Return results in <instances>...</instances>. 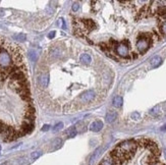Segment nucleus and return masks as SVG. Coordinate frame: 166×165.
<instances>
[{"label":"nucleus","instance_id":"nucleus-1","mask_svg":"<svg viewBox=\"0 0 166 165\" xmlns=\"http://www.w3.org/2000/svg\"><path fill=\"white\" fill-rule=\"evenodd\" d=\"M152 42V38L149 34H144L143 36H140L137 41V49L140 53H144L150 48V45Z\"/></svg>","mask_w":166,"mask_h":165},{"label":"nucleus","instance_id":"nucleus-2","mask_svg":"<svg viewBox=\"0 0 166 165\" xmlns=\"http://www.w3.org/2000/svg\"><path fill=\"white\" fill-rule=\"evenodd\" d=\"M13 65V60H11L10 53L5 50L3 47L0 50V68L1 69H6L10 67Z\"/></svg>","mask_w":166,"mask_h":165},{"label":"nucleus","instance_id":"nucleus-3","mask_svg":"<svg viewBox=\"0 0 166 165\" xmlns=\"http://www.w3.org/2000/svg\"><path fill=\"white\" fill-rule=\"evenodd\" d=\"M96 97V93L94 90H88L86 92H84L79 97V102L82 104H87V103H91L94 101Z\"/></svg>","mask_w":166,"mask_h":165},{"label":"nucleus","instance_id":"nucleus-4","mask_svg":"<svg viewBox=\"0 0 166 165\" xmlns=\"http://www.w3.org/2000/svg\"><path fill=\"white\" fill-rule=\"evenodd\" d=\"M115 51H116V53L120 57H123V58H125V57H127L129 55V51H128L127 45H125L123 42L121 43V44L117 45V46L115 47Z\"/></svg>","mask_w":166,"mask_h":165},{"label":"nucleus","instance_id":"nucleus-5","mask_svg":"<svg viewBox=\"0 0 166 165\" xmlns=\"http://www.w3.org/2000/svg\"><path fill=\"white\" fill-rule=\"evenodd\" d=\"M34 130V122H30V121H27L25 120L21 125V129H19V131L22 133L23 137L25 135H28L32 133V130Z\"/></svg>","mask_w":166,"mask_h":165},{"label":"nucleus","instance_id":"nucleus-6","mask_svg":"<svg viewBox=\"0 0 166 165\" xmlns=\"http://www.w3.org/2000/svg\"><path fill=\"white\" fill-rule=\"evenodd\" d=\"M103 150H104L103 147H99L95 150V152H93V153L91 154V156H90V158H89V161H88L89 165H94L96 163V161L100 157V155L102 154Z\"/></svg>","mask_w":166,"mask_h":165},{"label":"nucleus","instance_id":"nucleus-7","mask_svg":"<svg viewBox=\"0 0 166 165\" xmlns=\"http://www.w3.org/2000/svg\"><path fill=\"white\" fill-rule=\"evenodd\" d=\"M38 84L39 87L42 89H45L49 84V75L48 73H42L38 77Z\"/></svg>","mask_w":166,"mask_h":165},{"label":"nucleus","instance_id":"nucleus-8","mask_svg":"<svg viewBox=\"0 0 166 165\" xmlns=\"http://www.w3.org/2000/svg\"><path fill=\"white\" fill-rule=\"evenodd\" d=\"M80 24H83V31L88 30V32H90L96 28V24L94 20H92V19H83L82 22H80Z\"/></svg>","mask_w":166,"mask_h":165},{"label":"nucleus","instance_id":"nucleus-9","mask_svg":"<svg viewBox=\"0 0 166 165\" xmlns=\"http://www.w3.org/2000/svg\"><path fill=\"white\" fill-rule=\"evenodd\" d=\"M63 145V141L60 138H56L54 139V141L51 143V148H50V151H56V150H58L60 149V148L62 147Z\"/></svg>","mask_w":166,"mask_h":165},{"label":"nucleus","instance_id":"nucleus-10","mask_svg":"<svg viewBox=\"0 0 166 165\" xmlns=\"http://www.w3.org/2000/svg\"><path fill=\"white\" fill-rule=\"evenodd\" d=\"M102 129H103V122L101 120H96L94 122H92L91 125H90V130L95 131V133L100 131Z\"/></svg>","mask_w":166,"mask_h":165},{"label":"nucleus","instance_id":"nucleus-11","mask_svg":"<svg viewBox=\"0 0 166 165\" xmlns=\"http://www.w3.org/2000/svg\"><path fill=\"white\" fill-rule=\"evenodd\" d=\"M117 117V113H116V111L114 110H109L107 114H106V116H105V119H106V121L108 123H112V122H114L115 121V119Z\"/></svg>","mask_w":166,"mask_h":165},{"label":"nucleus","instance_id":"nucleus-12","mask_svg":"<svg viewBox=\"0 0 166 165\" xmlns=\"http://www.w3.org/2000/svg\"><path fill=\"white\" fill-rule=\"evenodd\" d=\"M155 13L161 19H166V6L160 5L157 7V9L155 10Z\"/></svg>","mask_w":166,"mask_h":165},{"label":"nucleus","instance_id":"nucleus-13","mask_svg":"<svg viewBox=\"0 0 166 165\" xmlns=\"http://www.w3.org/2000/svg\"><path fill=\"white\" fill-rule=\"evenodd\" d=\"M80 62H82L83 64L89 65L92 62V57H91L90 54H88V53H84V54L80 55Z\"/></svg>","mask_w":166,"mask_h":165},{"label":"nucleus","instance_id":"nucleus-14","mask_svg":"<svg viewBox=\"0 0 166 165\" xmlns=\"http://www.w3.org/2000/svg\"><path fill=\"white\" fill-rule=\"evenodd\" d=\"M150 63H151V67L153 68H156V67H158L162 63V58H161L160 56H155V57H153V58L151 59Z\"/></svg>","mask_w":166,"mask_h":165},{"label":"nucleus","instance_id":"nucleus-15","mask_svg":"<svg viewBox=\"0 0 166 165\" xmlns=\"http://www.w3.org/2000/svg\"><path fill=\"white\" fill-rule=\"evenodd\" d=\"M122 102H123V100L120 96H115L112 100V105L116 107V108H119V107L122 106Z\"/></svg>","mask_w":166,"mask_h":165},{"label":"nucleus","instance_id":"nucleus-16","mask_svg":"<svg viewBox=\"0 0 166 165\" xmlns=\"http://www.w3.org/2000/svg\"><path fill=\"white\" fill-rule=\"evenodd\" d=\"M66 135L67 138H75L76 135H78V130H76L75 126H71L66 130Z\"/></svg>","mask_w":166,"mask_h":165},{"label":"nucleus","instance_id":"nucleus-17","mask_svg":"<svg viewBox=\"0 0 166 165\" xmlns=\"http://www.w3.org/2000/svg\"><path fill=\"white\" fill-rule=\"evenodd\" d=\"M100 165H116V163L113 161V159L110 157V156H108V157H106L101 161Z\"/></svg>","mask_w":166,"mask_h":165},{"label":"nucleus","instance_id":"nucleus-18","mask_svg":"<svg viewBox=\"0 0 166 165\" xmlns=\"http://www.w3.org/2000/svg\"><path fill=\"white\" fill-rule=\"evenodd\" d=\"M160 109H161V106L157 105V106L154 107L153 109L150 110V114H151V115H158L160 113Z\"/></svg>","mask_w":166,"mask_h":165},{"label":"nucleus","instance_id":"nucleus-19","mask_svg":"<svg viewBox=\"0 0 166 165\" xmlns=\"http://www.w3.org/2000/svg\"><path fill=\"white\" fill-rule=\"evenodd\" d=\"M29 57H30L31 61H33V62H35V61L37 60V57H38L37 52H36L35 50H31V51L29 52Z\"/></svg>","mask_w":166,"mask_h":165},{"label":"nucleus","instance_id":"nucleus-20","mask_svg":"<svg viewBox=\"0 0 166 165\" xmlns=\"http://www.w3.org/2000/svg\"><path fill=\"white\" fill-rule=\"evenodd\" d=\"M42 156V152L41 151H35L31 154V159L32 160H37L39 157Z\"/></svg>","mask_w":166,"mask_h":165},{"label":"nucleus","instance_id":"nucleus-21","mask_svg":"<svg viewBox=\"0 0 166 165\" xmlns=\"http://www.w3.org/2000/svg\"><path fill=\"white\" fill-rule=\"evenodd\" d=\"M14 40L18 41V42H25L26 41V35L23 34H18V35H14Z\"/></svg>","mask_w":166,"mask_h":165},{"label":"nucleus","instance_id":"nucleus-22","mask_svg":"<svg viewBox=\"0 0 166 165\" xmlns=\"http://www.w3.org/2000/svg\"><path fill=\"white\" fill-rule=\"evenodd\" d=\"M62 127H63V123L62 122L56 123V125H54V127H53V133H57V131H59L60 130H62Z\"/></svg>","mask_w":166,"mask_h":165},{"label":"nucleus","instance_id":"nucleus-23","mask_svg":"<svg viewBox=\"0 0 166 165\" xmlns=\"http://www.w3.org/2000/svg\"><path fill=\"white\" fill-rule=\"evenodd\" d=\"M131 117H132V120L137 121V120H140V119H141V115H140L139 112H132V113L131 114Z\"/></svg>","mask_w":166,"mask_h":165},{"label":"nucleus","instance_id":"nucleus-24","mask_svg":"<svg viewBox=\"0 0 166 165\" xmlns=\"http://www.w3.org/2000/svg\"><path fill=\"white\" fill-rule=\"evenodd\" d=\"M6 127H7V125H5L4 122L3 121H1L0 120V134H4V131H5V130H6Z\"/></svg>","mask_w":166,"mask_h":165},{"label":"nucleus","instance_id":"nucleus-25","mask_svg":"<svg viewBox=\"0 0 166 165\" xmlns=\"http://www.w3.org/2000/svg\"><path fill=\"white\" fill-rule=\"evenodd\" d=\"M161 32L163 35H166V22H164L161 26Z\"/></svg>","mask_w":166,"mask_h":165},{"label":"nucleus","instance_id":"nucleus-26","mask_svg":"<svg viewBox=\"0 0 166 165\" xmlns=\"http://www.w3.org/2000/svg\"><path fill=\"white\" fill-rule=\"evenodd\" d=\"M79 8H80V4L79 3H74V5H72V7H71V9H72V11H78L79 10Z\"/></svg>","mask_w":166,"mask_h":165},{"label":"nucleus","instance_id":"nucleus-27","mask_svg":"<svg viewBox=\"0 0 166 165\" xmlns=\"http://www.w3.org/2000/svg\"><path fill=\"white\" fill-rule=\"evenodd\" d=\"M50 129V126L48 125H44L43 127H42V131H47V130H49Z\"/></svg>","mask_w":166,"mask_h":165},{"label":"nucleus","instance_id":"nucleus-28","mask_svg":"<svg viewBox=\"0 0 166 165\" xmlns=\"http://www.w3.org/2000/svg\"><path fill=\"white\" fill-rule=\"evenodd\" d=\"M54 36H55V32H54V31H53V32H50L49 35H48V38L52 39V38H54Z\"/></svg>","mask_w":166,"mask_h":165},{"label":"nucleus","instance_id":"nucleus-29","mask_svg":"<svg viewBox=\"0 0 166 165\" xmlns=\"http://www.w3.org/2000/svg\"><path fill=\"white\" fill-rule=\"evenodd\" d=\"M0 165H13V163H11L10 161H7V162H4V163L0 164Z\"/></svg>","mask_w":166,"mask_h":165},{"label":"nucleus","instance_id":"nucleus-30","mask_svg":"<svg viewBox=\"0 0 166 165\" xmlns=\"http://www.w3.org/2000/svg\"><path fill=\"white\" fill-rule=\"evenodd\" d=\"M3 14H4V10H3V9H0V16H2Z\"/></svg>","mask_w":166,"mask_h":165},{"label":"nucleus","instance_id":"nucleus-31","mask_svg":"<svg viewBox=\"0 0 166 165\" xmlns=\"http://www.w3.org/2000/svg\"><path fill=\"white\" fill-rule=\"evenodd\" d=\"M162 130H166V125H164L163 126H162V129H161Z\"/></svg>","mask_w":166,"mask_h":165},{"label":"nucleus","instance_id":"nucleus-32","mask_svg":"<svg viewBox=\"0 0 166 165\" xmlns=\"http://www.w3.org/2000/svg\"><path fill=\"white\" fill-rule=\"evenodd\" d=\"M152 165H163V164H160V163H155V164H152Z\"/></svg>","mask_w":166,"mask_h":165},{"label":"nucleus","instance_id":"nucleus-33","mask_svg":"<svg viewBox=\"0 0 166 165\" xmlns=\"http://www.w3.org/2000/svg\"><path fill=\"white\" fill-rule=\"evenodd\" d=\"M164 154H165V157H166V150L164 151Z\"/></svg>","mask_w":166,"mask_h":165},{"label":"nucleus","instance_id":"nucleus-34","mask_svg":"<svg viewBox=\"0 0 166 165\" xmlns=\"http://www.w3.org/2000/svg\"><path fill=\"white\" fill-rule=\"evenodd\" d=\"M0 151H1V147H0Z\"/></svg>","mask_w":166,"mask_h":165}]
</instances>
